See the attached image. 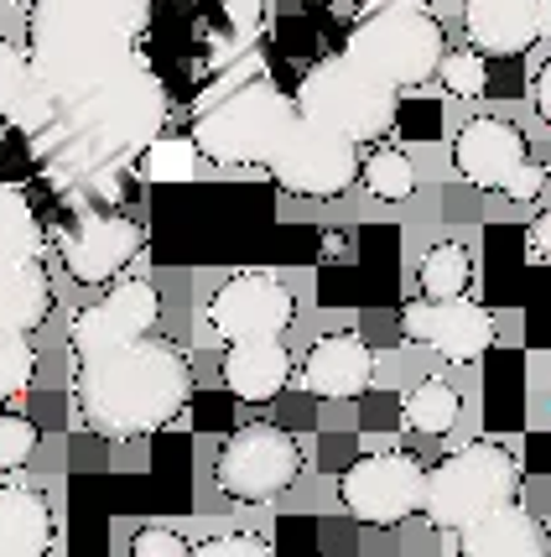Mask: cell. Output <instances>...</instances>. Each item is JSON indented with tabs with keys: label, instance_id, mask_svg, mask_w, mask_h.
Here are the masks:
<instances>
[{
	"label": "cell",
	"instance_id": "1",
	"mask_svg": "<svg viewBox=\"0 0 551 557\" xmlns=\"http://www.w3.org/2000/svg\"><path fill=\"white\" fill-rule=\"evenodd\" d=\"M172 121L167 78L146 58H130L125 69L99 78L89 95L63 104L52 131L32 141V162L52 194L68 198V188H89L95 203H121L136 172V157L156 141Z\"/></svg>",
	"mask_w": 551,
	"mask_h": 557
},
{
	"label": "cell",
	"instance_id": "2",
	"mask_svg": "<svg viewBox=\"0 0 551 557\" xmlns=\"http://www.w3.org/2000/svg\"><path fill=\"white\" fill-rule=\"evenodd\" d=\"M192 360L167 334H141L130 344L73 360V412L99 443H141L167 433L192 407Z\"/></svg>",
	"mask_w": 551,
	"mask_h": 557
},
{
	"label": "cell",
	"instance_id": "3",
	"mask_svg": "<svg viewBox=\"0 0 551 557\" xmlns=\"http://www.w3.org/2000/svg\"><path fill=\"white\" fill-rule=\"evenodd\" d=\"M302 121L297 99L265 73L261 48L235 58L229 69L209 73L203 95L192 104L188 131L209 168H271L287 146L291 125Z\"/></svg>",
	"mask_w": 551,
	"mask_h": 557
},
{
	"label": "cell",
	"instance_id": "4",
	"mask_svg": "<svg viewBox=\"0 0 551 557\" xmlns=\"http://www.w3.org/2000/svg\"><path fill=\"white\" fill-rule=\"evenodd\" d=\"M526 490V469L521 454L500 443V437H474L453 454L427 463V500H422V521L431 532H463L468 521H479L484 510L521 500Z\"/></svg>",
	"mask_w": 551,
	"mask_h": 557
},
{
	"label": "cell",
	"instance_id": "5",
	"mask_svg": "<svg viewBox=\"0 0 551 557\" xmlns=\"http://www.w3.org/2000/svg\"><path fill=\"white\" fill-rule=\"evenodd\" d=\"M338 52L390 89H427L442 69L448 32L431 16V5H380L349 22Z\"/></svg>",
	"mask_w": 551,
	"mask_h": 557
},
{
	"label": "cell",
	"instance_id": "6",
	"mask_svg": "<svg viewBox=\"0 0 551 557\" xmlns=\"http://www.w3.org/2000/svg\"><path fill=\"white\" fill-rule=\"evenodd\" d=\"M297 110L317 125H334L338 136H349L354 146H380L390 141V131L401 121V89L380 84L375 73H364L360 63H349L343 52H328L308 63V73L297 78Z\"/></svg>",
	"mask_w": 551,
	"mask_h": 557
},
{
	"label": "cell",
	"instance_id": "7",
	"mask_svg": "<svg viewBox=\"0 0 551 557\" xmlns=\"http://www.w3.org/2000/svg\"><path fill=\"white\" fill-rule=\"evenodd\" d=\"M302 469H308L302 437L287 433L281 422H245L218 443L214 485L235 506H271L302 480Z\"/></svg>",
	"mask_w": 551,
	"mask_h": 557
},
{
	"label": "cell",
	"instance_id": "8",
	"mask_svg": "<svg viewBox=\"0 0 551 557\" xmlns=\"http://www.w3.org/2000/svg\"><path fill=\"white\" fill-rule=\"evenodd\" d=\"M422 500H427V459L401 443L370 448L338 474V506L354 527L370 532H396L401 521L422 516Z\"/></svg>",
	"mask_w": 551,
	"mask_h": 557
},
{
	"label": "cell",
	"instance_id": "9",
	"mask_svg": "<svg viewBox=\"0 0 551 557\" xmlns=\"http://www.w3.org/2000/svg\"><path fill=\"white\" fill-rule=\"evenodd\" d=\"M265 177L287 198H312V203H334L360 183V146L349 136H338L334 125L302 121L291 125L287 146L276 151V162L265 168Z\"/></svg>",
	"mask_w": 551,
	"mask_h": 557
},
{
	"label": "cell",
	"instance_id": "10",
	"mask_svg": "<svg viewBox=\"0 0 551 557\" xmlns=\"http://www.w3.org/2000/svg\"><path fill=\"white\" fill-rule=\"evenodd\" d=\"M401 339L416 349H431L448 364H479L500 344V318L484 308L479 297H411L396 318Z\"/></svg>",
	"mask_w": 551,
	"mask_h": 557
},
{
	"label": "cell",
	"instance_id": "11",
	"mask_svg": "<svg viewBox=\"0 0 551 557\" xmlns=\"http://www.w3.org/2000/svg\"><path fill=\"white\" fill-rule=\"evenodd\" d=\"M146 245H151L146 224H136L130 214L110 209V203H95L63 230L58 261L68 271V282H78V287H110L115 276H125L141 261Z\"/></svg>",
	"mask_w": 551,
	"mask_h": 557
},
{
	"label": "cell",
	"instance_id": "12",
	"mask_svg": "<svg viewBox=\"0 0 551 557\" xmlns=\"http://www.w3.org/2000/svg\"><path fill=\"white\" fill-rule=\"evenodd\" d=\"M209 329L224 344L240 339H287L297 323V292L276 276V271H235L224 287L209 297Z\"/></svg>",
	"mask_w": 551,
	"mask_h": 557
},
{
	"label": "cell",
	"instance_id": "13",
	"mask_svg": "<svg viewBox=\"0 0 551 557\" xmlns=\"http://www.w3.org/2000/svg\"><path fill=\"white\" fill-rule=\"evenodd\" d=\"M156 323H162V292L151 287L146 276H115L104 287V297H95L89 308L73 313L68 349L73 360H84V355L141 339V334H156Z\"/></svg>",
	"mask_w": 551,
	"mask_h": 557
},
{
	"label": "cell",
	"instance_id": "14",
	"mask_svg": "<svg viewBox=\"0 0 551 557\" xmlns=\"http://www.w3.org/2000/svg\"><path fill=\"white\" fill-rule=\"evenodd\" d=\"M297 375L312 401H360L380 381V355L360 329H328L312 339Z\"/></svg>",
	"mask_w": 551,
	"mask_h": 557
},
{
	"label": "cell",
	"instance_id": "15",
	"mask_svg": "<svg viewBox=\"0 0 551 557\" xmlns=\"http://www.w3.org/2000/svg\"><path fill=\"white\" fill-rule=\"evenodd\" d=\"M521 162H530L526 131L510 115H474L453 136V172L479 194H504Z\"/></svg>",
	"mask_w": 551,
	"mask_h": 557
},
{
	"label": "cell",
	"instance_id": "16",
	"mask_svg": "<svg viewBox=\"0 0 551 557\" xmlns=\"http://www.w3.org/2000/svg\"><path fill=\"white\" fill-rule=\"evenodd\" d=\"M58 308V292L48 276V256H26L0 245V339L37 334Z\"/></svg>",
	"mask_w": 551,
	"mask_h": 557
},
{
	"label": "cell",
	"instance_id": "17",
	"mask_svg": "<svg viewBox=\"0 0 551 557\" xmlns=\"http://www.w3.org/2000/svg\"><path fill=\"white\" fill-rule=\"evenodd\" d=\"M463 37L484 58H526L541 42L536 0H463Z\"/></svg>",
	"mask_w": 551,
	"mask_h": 557
},
{
	"label": "cell",
	"instance_id": "18",
	"mask_svg": "<svg viewBox=\"0 0 551 557\" xmlns=\"http://www.w3.org/2000/svg\"><path fill=\"white\" fill-rule=\"evenodd\" d=\"M458 536L463 557H547L551 532L541 516H530L526 500H504V506L484 510L479 521H468Z\"/></svg>",
	"mask_w": 551,
	"mask_h": 557
},
{
	"label": "cell",
	"instance_id": "19",
	"mask_svg": "<svg viewBox=\"0 0 551 557\" xmlns=\"http://www.w3.org/2000/svg\"><path fill=\"white\" fill-rule=\"evenodd\" d=\"M218 381L235 401L265 407L291 386V349L281 339H240L224 344V360H218Z\"/></svg>",
	"mask_w": 551,
	"mask_h": 557
},
{
	"label": "cell",
	"instance_id": "20",
	"mask_svg": "<svg viewBox=\"0 0 551 557\" xmlns=\"http://www.w3.org/2000/svg\"><path fill=\"white\" fill-rule=\"evenodd\" d=\"M58 547V510L37 485L0 480V557H48Z\"/></svg>",
	"mask_w": 551,
	"mask_h": 557
},
{
	"label": "cell",
	"instance_id": "21",
	"mask_svg": "<svg viewBox=\"0 0 551 557\" xmlns=\"http://www.w3.org/2000/svg\"><path fill=\"white\" fill-rule=\"evenodd\" d=\"M411 433H427V437H448L463 422V391L453 381H442V375H427V381H416V391L406 396V407H401Z\"/></svg>",
	"mask_w": 551,
	"mask_h": 557
},
{
	"label": "cell",
	"instance_id": "22",
	"mask_svg": "<svg viewBox=\"0 0 551 557\" xmlns=\"http://www.w3.org/2000/svg\"><path fill=\"white\" fill-rule=\"evenodd\" d=\"M416 287L422 297H463L474 287V250L463 240H437L416 261Z\"/></svg>",
	"mask_w": 551,
	"mask_h": 557
},
{
	"label": "cell",
	"instance_id": "23",
	"mask_svg": "<svg viewBox=\"0 0 551 557\" xmlns=\"http://www.w3.org/2000/svg\"><path fill=\"white\" fill-rule=\"evenodd\" d=\"M360 183L375 203H406L416 194V162H411V151L380 141L370 146V157L360 162Z\"/></svg>",
	"mask_w": 551,
	"mask_h": 557
},
{
	"label": "cell",
	"instance_id": "24",
	"mask_svg": "<svg viewBox=\"0 0 551 557\" xmlns=\"http://www.w3.org/2000/svg\"><path fill=\"white\" fill-rule=\"evenodd\" d=\"M198 168H203V151L192 141V131H162L136 157V177L141 183H192Z\"/></svg>",
	"mask_w": 551,
	"mask_h": 557
},
{
	"label": "cell",
	"instance_id": "25",
	"mask_svg": "<svg viewBox=\"0 0 551 557\" xmlns=\"http://www.w3.org/2000/svg\"><path fill=\"white\" fill-rule=\"evenodd\" d=\"M37 89V69H32V48L0 37V125H11V115L22 110V99Z\"/></svg>",
	"mask_w": 551,
	"mask_h": 557
},
{
	"label": "cell",
	"instance_id": "26",
	"mask_svg": "<svg viewBox=\"0 0 551 557\" xmlns=\"http://www.w3.org/2000/svg\"><path fill=\"white\" fill-rule=\"evenodd\" d=\"M437 78H442V89H448L453 99H484V95H489V58H484L474 42L448 48V52H442V69H437Z\"/></svg>",
	"mask_w": 551,
	"mask_h": 557
},
{
	"label": "cell",
	"instance_id": "27",
	"mask_svg": "<svg viewBox=\"0 0 551 557\" xmlns=\"http://www.w3.org/2000/svg\"><path fill=\"white\" fill-rule=\"evenodd\" d=\"M37 381V349H32V334H11L0 339V401L32 391Z\"/></svg>",
	"mask_w": 551,
	"mask_h": 557
},
{
	"label": "cell",
	"instance_id": "28",
	"mask_svg": "<svg viewBox=\"0 0 551 557\" xmlns=\"http://www.w3.org/2000/svg\"><path fill=\"white\" fill-rule=\"evenodd\" d=\"M37 443H42V428L22 412H5L0 407V474H16L26 469V459L37 454Z\"/></svg>",
	"mask_w": 551,
	"mask_h": 557
},
{
	"label": "cell",
	"instance_id": "29",
	"mask_svg": "<svg viewBox=\"0 0 551 557\" xmlns=\"http://www.w3.org/2000/svg\"><path fill=\"white\" fill-rule=\"evenodd\" d=\"M276 542L261 532H218V536H203V542H192V557H261L271 553Z\"/></svg>",
	"mask_w": 551,
	"mask_h": 557
},
{
	"label": "cell",
	"instance_id": "30",
	"mask_svg": "<svg viewBox=\"0 0 551 557\" xmlns=\"http://www.w3.org/2000/svg\"><path fill=\"white\" fill-rule=\"evenodd\" d=\"M218 26L240 42H255L265 32V0H218Z\"/></svg>",
	"mask_w": 551,
	"mask_h": 557
},
{
	"label": "cell",
	"instance_id": "31",
	"mask_svg": "<svg viewBox=\"0 0 551 557\" xmlns=\"http://www.w3.org/2000/svg\"><path fill=\"white\" fill-rule=\"evenodd\" d=\"M130 557H192V542L172 527H141L130 536Z\"/></svg>",
	"mask_w": 551,
	"mask_h": 557
},
{
	"label": "cell",
	"instance_id": "32",
	"mask_svg": "<svg viewBox=\"0 0 551 557\" xmlns=\"http://www.w3.org/2000/svg\"><path fill=\"white\" fill-rule=\"evenodd\" d=\"M547 183H551V172L541 168V162H521V172L504 183V203H536V198L547 194Z\"/></svg>",
	"mask_w": 551,
	"mask_h": 557
},
{
	"label": "cell",
	"instance_id": "33",
	"mask_svg": "<svg viewBox=\"0 0 551 557\" xmlns=\"http://www.w3.org/2000/svg\"><path fill=\"white\" fill-rule=\"evenodd\" d=\"M530 104H536V121L551 125V58L536 69V78H530Z\"/></svg>",
	"mask_w": 551,
	"mask_h": 557
},
{
	"label": "cell",
	"instance_id": "34",
	"mask_svg": "<svg viewBox=\"0 0 551 557\" xmlns=\"http://www.w3.org/2000/svg\"><path fill=\"white\" fill-rule=\"evenodd\" d=\"M530 250H536L541 261H551V198H547V209L536 214V224H530Z\"/></svg>",
	"mask_w": 551,
	"mask_h": 557
},
{
	"label": "cell",
	"instance_id": "35",
	"mask_svg": "<svg viewBox=\"0 0 551 557\" xmlns=\"http://www.w3.org/2000/svg\"><path fill=\"white\" fill-rule=\"evenodd\" d=\"M541 5V42H551V0H536Z\"/></svg>",
	"mask_w": 551,
	"mask_h": 557
},
{
	"label": "cell",
	"instance_id": "36",
	"mask_svg": "<svg viewBox=\"0 0 551 557\" xmlns=\"http://www.w3.org/2000/svg\"><path fill=\"white\" fill-rule=\"evenodd\" d=\"M308 5H334V0H308Z\"/></svg>",
	"mask_w": 551,
	"mask_h": 557
},
{
	"label": "cell",
	"instance_id": "37",
	"mask_svg": "<svg viewBox=\"0 0 551 557\" xmlns=\"http://www.w3.org/2000/svg\"><path fill=\"white\" fill-rule=\"evenodd\" d=\"M0 407H5V401H0Z\"/></svg>",
	"mask_w": 551,
	"mask_h": 557
}]
</instances>
